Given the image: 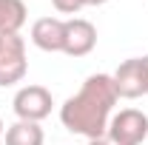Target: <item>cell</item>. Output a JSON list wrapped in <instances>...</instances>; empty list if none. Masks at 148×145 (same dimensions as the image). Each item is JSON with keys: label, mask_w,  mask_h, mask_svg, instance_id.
<instances>
[{"label": "cell", "mask_w": 148, "mask_h": 145, "mask_svg": "<svg viewBox=\"0 0 148 145\" xmlns=\"http://www.w3.org/2000/svg\"><path fill=\"white\" fill-rule=\"evenodd\" d=\"M117 100L120 97H117L111 74H91V77H86L80 91L60 105V122L71 134L97 140L108 131Z\"/></svg>", "instance_id": "1"}, {"label": "cell", "mask_w": 148, "mask_h": 145, "mask_svg": "<svg viewBox=\"0 0 148 145\" xmlns=\"http://www.w3.org/2000/svg\"><path fill=\"white\" fill-rule=\"evenodd\" d=\"M29 71L26 60V40L17 31H3L0 34V88L17 85Z\"/></svg>", "instance_id": "2"}, {"label": "cell", "mask_w": 148, "mask_h": 145, "mask_svg": "<svg viewBox=\"0 0 148 145\" xmlns=\"http://www.w3.org/2000/svg\"><path fill=\"white\" fill-rule=\"evenodd\" d=\"M12 108L17 114V120L40 122L51 114L54 100H51V91L46 85H23V88H17L14 100H12Z\"/></svg>", "instance_id": "3"}, {"label": "cell", "mask_w": 148, "mask_h": 145, "mask_svg": "<svg viewBox=\"0 0 148 145\" xmlns=\"http://www.w3.org/2000/svg\"><path fill=\"white\" fill-rule=\"evenodd\" d=\"M108 137H114L120 145H143L148 140V114L140 108H123L111 117Z\"/></svg>", "instance_id": "4"}, {"label": "cell", "mask_w": 148, "mask_h": 145, "mask_svg": "<svg viewBox=\"0 0 148 145\" xmlns=\"http://www.w3.org/2000/svg\"><path fill=\"white\" fill-rule=\"evenodd\" d=\"M111 80H114L117 97H123V100H137V97L148 94V80H145L143 57H131L125 63H120L117 71L111 74Z\"/></svg>", "instance_id": "5"}, {"label": "cell", "mask_w": 148, "mask_h": 145, "mask_svg": "<svg viewBox=\"0 0 148 145\" xmlns=\"http://www.w3.org/2000/svg\"><path fill=\"white\" fill-rule=\"evenodd\" d=\"M97 46V29L86 17H71L63 26V54L69 57H86Z\"/></svg>", "instance_id": "6"}, {"label": "cell", "mask_w": 148, "mask_h": 145, "mask_svg": "<svg viewBox=\"0 0 148 145\" xmlns=\"http://www.w3.org/2000/svg\"><path fill=\"white\" fill-rule=\"evenodd\" d=\"M63 26L66 20L60 17H40L32 23V43L40 51H63Z\"/></svg>", "instance_id": "7"}, {"label": "cell", "mask_w": 148, "mask_h": 145, "mask_svg": "<svg viewBox=\"0 0 148 145\" xmlns=\"http://www.w3.org/2000/svg\"><path fill=\"white\" fill-rule=\"evenodd\" d=\"M46 142V134L40 122H26L17 120L14 125L6 128V145H43Z\"/></svg>", "instance_id": "8"}, {"label": "cell", "mask_w": 148, "mask_h": 145, "mask_svg": "<svg viewBox=\"0 0 148 145\" xmlns=\"http://www.w3.org/2000/svg\"><path fill=\"white\" fill-rule=\"evenodd\" d=\"M29 12H26V3L23 0H0V34L3 31H17L26 26Z\"/></svg>", "instance_id": "9"}, {"label": "cell", "mask_w": 148, "mask_h": 145, "mask_svg": "<svg viewBox=\"0 0 148 145\" xmlns=\"http://www.w3.org/2000/svg\"><path fill=\"white\" fill-rule=\"evenodd\" d=\"M51 6H54L60 14H77V12H83L88 3H86V0H51Z\"/></svg>", "instance_id": "10"}, {"label": "cell", "mask_w": 148, "mask_h": 145, "mask_svg": "<svg viewBox=\"0 0 148 145\" xmlns=\"http://www.w3.org/2000/svg\"><path fill=\"white\" fill-rule=\"evenodd\" d=\"M88 145H120L114 137H108V134H103V137H97V140H88Z\"/></svg>", "instance_id": "11"}, {"label": "cell", "mask_w": 148, "mask_h": 145, "mask_svg": "<svg viewBox=\"0 0 148 145\" xmlns=\"http://www.w3.org/2000/svg\"><path fill=\"white\" fill-rule=\"evenodd\" d=\"M88 6H103V3H108V0H86Z\"/></svg>", "instance_id": "12"}, {"label": "cell", "mask_w": 148, "mask_h": 145, "mask_svg": "<svg viewBox=\"0 0 148 145\" xmlns=\"http://www.w3.org/2000/svg\"><path fill=\"white\" fill-rule=\"evenodd\" d=\"M143 66H145V80H148V54L143 57Z\"/></svg>", "instance_id": "13"}, {"label": "cell", "mask_w": 148, "mask_h": 145, "mask_svg": "<svg viewBox=\"0 0 148 145\" xmlns=\"http://www.w3.org/2000/svg\"><path fill=\"white\" fill-rule=\"evenodd\" d=\"M0 137H3V120H0Z\"/></svg>", "instance_id": "14"}]
</instances>
